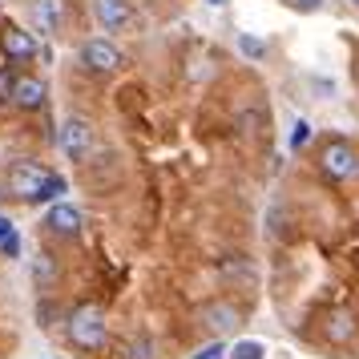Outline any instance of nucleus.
Here are the masks:
<instances>
[{
	"instance_id": "1",
	"label": "nucleus",
	"mask_w": 359,
	"mask_h": 359,
	"mask_svg": "<svg viewBox=\"0 0 359 359\" xmlns=\"http://www.w3.org/2000/svg\"><path fill=\"white\" fill-rule=\"evenodd\" d=\"M4 186H8V194L13 198L33 202V206H41V202H57V194H65V178L53 174V170H45L41 162H13L8 165Z\"/></svg>"
},
{
	"instance_id": "2",
	"label": "nucleus",
	"mask_w": 359,
	"mask_h": 359,
	"mask_svg": "<svg viewBox=\"0 0 359 359\" xmlns=\"http://www.w3.org/2000/svg\"><path fill=\"white\" fill-rule=\"evenodd\" d=\"M65 339L77 347V351H101L109 343V323H105V311L93 307V303H81V307L69 311L65 319Z\"/></svg>"
},
{
	"instance_id": "3",
	"label": "nucleus",
	"mask_w": 359,
	"mask_h": 359,
	"mask_svg": "<svg viewBox=\"0 0 359 359\" xmlns=\"http://www.w3.org/2000/svg\"><path fill=\"white\" fill-rule=\"evenodd\" d=\"M57 149H61V158L65 162H89L93 158V149H97V126L81 114H69L61 126H57Z\"/></svg>"
},
{
	"instance_id": "4",
	"label": "nucleus",
	"mask_w": 359,
	"mask_h": 359,
	"mask_svg": "<svg viewBox=\"0 0 359 359\" xmlns=\"http://www.w3.org/2000/svg\"><path fill=\"white\" fill-rule=\"evenodd\" d=\"M319 170H323V178L331 182H355L359 178V149L347 142V137H327L323 146H319Z\"/></svg>"
},
{
	"instance_id": "5",
	"label": "nucleus",
	"mask_w": 359,
	"mask_h": 359,
	"mask_svg": "<svg viewBox=\"0 0 359 359\" xmlns=\"http://www.w3.org/2000/svg\"><path fill=\"white\" fill-rule=\"evenodd\" d=\"M8 105L20 109V114H36L49 105V81L33 73V69H17L13 73V85H8Z\"/></svg>"
},
{
	"instance_id": "6",
	"label": "nucleus",
	"mask_w": 359,
	"mask_h": 359,
	"mask_svg": "<svg viewBox=\"0 0 359 359\" xmlns=\"http://www.w3.org/2000/svg\"><path fill=\"white\" fill-rule=\"evenodd\" d=\"M0 57L13 69H29L41 57V45H36V33L20 29V25H0Z\"/></svg>"
},
{
	"instance_id": "7",
	"label": "nucleus",
	"mask_w": 359,
	"mask_h": 359,
	"mask_svg": "<svg viewBox=\"0 0 359 359\" xmlns=\"http://www.w3.org/2000/svg\"><path fill=\"white\" fill-rule=\"evenodd\" d=\"M77 61H81L85 73H97V77H109V73H117V69L126 65L121 49H117L109 36H89V41H81Z\"/></svg>"
},
{
	"instance_id": "8",
	"label": "nucleus",
	"mask_w": 359,
	"mask_h": 359,
	"mask_svg": "<svg viewBox=\"0 0 359 359\" xmlns=\"http://www.w3.org/2000/svg\"><path fill=\"white\" fill-rule=\"evenodd\" d=\"M198 323L206 327L214 339H222V335H230V331H238L243 307L230 303V299H210V303H202V311H198Z\"/></svg>"
},
{
	"instance_id": "9",
	"label": "nucleus",
	"mask_w": 359,
	"mask_h": 359,
	"mask_svg": "<svg viewBox=\"0 0 359 359\" xmlns=\"http://www.w3.org/2000/svg\"><path fill=\"white\" fill-rule=\"evenodd\" d=\"M93 17L105 33H130L137 13H133V0H93Z\"/></svg>"
},
{
	"instance_id": "10",
	"label": "nucleus",
	"mask_w": 359,
	"mask_h": 359,
	"mask_svg": "<svg viewBox=\"0 0 359 359\" xmlns=\"http://www.w3.org/2000/svg\"><path fill=\"white\" fill-rule=\"evenodd\" d=\"M45 230L57 234V238H77L85 230V214L73 202H53L49 214H45Z\"/></svg>"
},
{
	"instance_id": "11",
	"label": "nucleus",
	"mask_w": 359,
	"mask_h": 359,
	"mask_svg": "<svg viewBox=\"0 0 359 359\" xmlns=\"http://www.w3.org/2000/svg\"><path fill=\"white\" fill-rule=\"evenodd\" d=\"M33 25L41 36H61L69 29L65 0H33Z\"/></svg>"
},
{
	"instance_id": "12",
	"label": "nucleus",
	"mask_w": 359,
	"mask_h": 359,
	"mask_svg": "<svg viewBox=\"0 0 359 359\" xmlns=\"http://www.w3.org/2000/svg\"><path fill=\"white\" fill-rule=\"evenodd\" d=\"M355 331H359V323H355V315H351L347 307L327 311V319H323V335H327V343H335V347H347V343L355 339Z\"/></svg>"
},
{
	"instance_id": "13",
	"label": "nucleus",
	"mask_w": 359,
	"mask_h": 359,
	"mask_svg": "<svg viewBox=\"0 0 359 359\" xmlns=\"http://www.w3.org/2000/svg\"><path fill=\"white\" fill-rule=\"evenodd\" d=\"M226 355L230 359H266V347H262L259 339H243V343H234Z\"/></svg>"
},
{
	"instance_id": "14",
	"label": "nucleus",
	"mask_w": 359,
	"mask_h": 359,
	"mask_svg": "<svg viewBox=\"0 0 359 359\" xmlns=\"http://www.w3.org/2000/svg\"><path fill=\"white\" fill-rule=\"evenodd\" d=\"M238 53H243V57L262 61V57H266V41H262V36H255V33H243V36H238Z\"/></svg>"
},
{
	"instance_id": "15",
	"label": "nucleus",
	"mask_w": 359,
	"mask_h": 359,
	"mask_svg": "<svg viewBox=\"0 0 359 359\" xmlns=\"http://www.w3.org/2000/svg\"><path fill=\"white\" fill-rule=\"evenodd\" d=\"M311 89H319V93H323V101H335V93H339L331 77H315V73H311Z\"/></svg>"
},
{
	"instance_id": "16",
	"label": "nucleus",
	"mask_w": 359,
	"mask_h": 359,
	"mask_svg": "<svg viewBox=\"0 0 359 359\" xmlns=\"http://www.w3.org/2000/svg\"><path fill=\"white\" fill-rule=\"evenodd\" d=\"M194 359H226V343H222V339L206 343V347H202V351H198Z\"/></svg>"
},
{
	"instance_id": "17",
	"label": "nucleus",
	"mask_w": 359,
	"mask_h": 359,
	"mask_svg": "<svg viewBox=\"0 0 359 359\" xmlns=\"http://www.w3.org/2000/svg\"><path fill=\"white\" fill-rule=\"evenodd\" d=\"M307 137H311V126H307V121H294V133H291V149H303V146H307Z\"/></svg>"
},
{
	"instance_id": "18",
	"label": "nucleus",
	"mask_w": 359,
	"mask_h": 359,
	"mask_svg": "<svg viewBox=\"0 0 359 359\" xmlns=\"http://www.w3.org/2000/svg\"><path fill=\"white\" fill-rule=\"evenodd\" d=\"M0 255H4V259H17V255H20V234H17V230L0 243Z\"/></svg>"
},
{
	"instance_id": "19",
	"label": "nucleus",
	"mask_w": 359,
	"mask_h": 359,
	"mask_svg": "<svg viewBox=\"0 0 359 359\" xmlns=\"http://www.w3.org/2000/svg\"><path fill=\"white\" fill-rule=\"evenodd\" d=\"M8 85H13V69L0 65V109H8Z\"/></svg>"
},
{
	"instance_id": "20",
	"label": "nucleus",
	"mask_w": 359,
	"mask_h": 359,
	"mask_svg": "<svg viewBox=\"0 0 359 359\" xmlns=\"http://www.w3.org/2000/svg\"><path fill=\"white\" fill-rule=\"evenodd\" d=\"M287 4H291L294 13H319L327 0H287Z\"/></svg>"
},
{
	"instance_id": "21",
	"label": "nucleus",
	"mask_w": 359,
	"mask_h": 359,
	"mask_svg": "<svg viewBox=\"0 0 359 359\" xmlns=\"http://www.w3.org/2000/svg\"><path fill=\"white\" fill-rule=\"evenodd\" d=\"M130 359H154V343L137 339V343H133V355H130Z\"/></svg>"
},
{
	"instance_id": "22",
	"label": "nucleus",
	"mask_w": 359,
	"mask_h": 359,
	"mask_svg": "<svg viewBox=\"0 0 359 359\" xmlns=\"http://www.w3.org/2000/svg\"><path fill=\"white\" fill-rule=\"evenodd\" d=\"M13 230H17V226H13V218H4V214H0V243H4Z\"/></svg>"
},
{
	"instance_id": "23",
	"label": "nucleus",
	"mask_w": 359,
	"mask_h": 359,
	"mask_svg": "<svg viewBox=\"0 0 359 359\" xmlns=\"http://www.w3.org/2000/svg\"><path fill=\"white\" fill-rule=\"evenodd\" d=\"M206 4H210V8H226L230 0H206Z\"/></svg>"
},
{
	"instance_id": "24",
	"label": "nucleus",
	"mask_w": 359,
	"mask_h": 359,
	"mask_svg": "<svg viewBox=\"0 0 359 359\" xmlns=\"http://www.w3.org/2000/svg\"><path fill=\"white\" fill-rule=\"evenodd\" d=\"M347 4H351V8H359V0H347Z\"/></svg>"
},
{
	"instance_id": "25",
	"label": "nucleus",
	"mask_w": 359,
	"mask_h": 359,
	"mask_svg": "<svg viewBox=\"0 0 359 359\" xmlns=\"http://www.w3.org/2000/svg\"><path fill=\"white\" fill-rule=\"evenodd\" d=\"M0 13H4V4H0Z\"/></svg>"
},
{
	"instance_id": "26",
	"label": "nucleus",
	"mask_w": 359,
	"mask_h": 359,
	"mask_svg": "<svg viewBox=\"0 0 359 359\" xmlns=\"http://www.w3.org/2000/svg\"><path fill=\"white\" fill-rule=\"evenodd\" d=\"M355 335H359V331H355Z\"/></svg>"
}]
</instances>
